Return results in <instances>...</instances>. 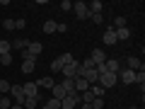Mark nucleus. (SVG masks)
Here are the masks:
<instances>
[{
    "label": "nucleus",
    "mask_w": 145,
    "mask_h": 109,
    "mask_svg": "<svg viewBox=\"0 0 145 109\" xmlns=\"http://www.w3.org/2000/svg\"><path fill=\"white\" fill-rule=\"evenodd\" d=\"M126 66H128V70H140V68H145L143 63H140V58H135V56L126 58Z\"/></svg>",
    "instance_id": "14"
},
{
    "label": "nucleus",
    "mask_w": 145,
    "mask_h": 109,
    "mask_svg": "<svg viewBox=\"0 0 145 109\" xmlns=\"http://www.w3.org/2000/svg\"><path fill=\"white\" fill-rule=\"evenodd\" d=\"M119 27H126V17H116L114 20V29H119Z\"/></svg>",
    "instance_id": "32"
},
{
    "label": "nucleus",
    "mask_w": 145,
    "mask_h": 109,
    "mask_svg": "<svg viewBox=\"0 0 145 109\" xmlns=\"http://www.w3.org/2000/svg\"><path fill=\"white\" fill-rule=\"evenodd\" d=\"M34 63H31V61H22V73H24V75H29V73H34Z\"/></svg>",
    "instance_id": "24"
},
{
    "label": "nucleus",
    "mask_w": 145,
    "mask_h": 109,
    "mask_svg": "<svg viewBox=\"0 0 145 109\" xmlns=\"http://www.w3.org/2000/svg\"><path fill=\"white\" fill-rule=\"evenodd\" d=\"M61 7H63V12H68V10H72V3H70V0H63Z\"/></svg>",
    "instance_id": "35"
},
{
    "label": "nucleus",
    "mask_w": 145,
    "mask_h": 109,
    "mask_svg": "<svg viewBox=\"0 0 145 109\" xmlns=\"http://www.w3.org/2000/svg\"><path fill=\"white\" fill-rule=\"evenodd\" d=\"M116 83H119V75H114V73H102V75H99V85H102L104 90L114 87Z\"/></svg>",
    "instance_id": "2"
},
{
    "label": "nucleus",
    "mask_w": 145,
    "mask_h": 109,
    "mask_svg": "<svg viewBox=\"0 0 145 109\" xmlns=\"http://www.w3.org/2000/svg\"><path fill=\"white\" fill-rule=\"evenodd\" d=\"M72 10H75L78 20H89V15H92L89 7H87V3H82V0H80V3H72Z\"/></svg>",
    "instance_id": "1"
},
{
    "label": "nucleus",
    "mask_w": 145,
    "mask_h": 109,
    "mask_svg": "<svg viewBox=\"0 0 145 109\" xmlns=\"http://www.w3.org/2000/svg\"><path fill=\"white\" fill-rule=\"evenodd\" d=\"M22 61H31V63H36V58L31 56L29 51H22Z\"/></svg>",
    "instance_id": "33"
},
{
    "label": "nucleus",
    "mask_w": 145,
    "mask_h": 109,
    "mask_svg": "<svg viewBox=\"0 0 145 109\" xmlns=\"http://www.w3.org/2000/svg\"><path fill=\"white\" fill-rule=\"evenodd\" d=\"M89 104H92V109H104V97H94Z\"/></svg>",
    "instance_id": "27"
},
{
    "label": "nucleus",
    "mask_w": 145,
    "mask_h": 109,
    "mask_svg": "<svg viewBox=\"0 0 145 109\" xmlns=\"http://www.w3.org/2000/svg\"><path fill=\"white\" fill-rule=\"evenodd\" d=\"M89 92H92V95H94V97H104V92H106V90H104V87H102V85H99V83H97V85H92V87H89Z\"/></svg>",
    "instance_id": "23"
},
{
    "label": "nucleus",
    "mask_w": 145,
    "mask_h": 109,
    "mask_svg": "<svg viewBox=\"0 0 145 109\" xmlns=\"http://www.w3.org/2000/svg\"><path fill=\"white\" fill-rule=\"evenodd\" d=\"M89 58H92L94 68H99V66H104V63H106V53H104L102 49H94V51H92V56H89Z\"/></svg>",
    "instance_id": "5"
},
{
    "label": "nucleus",
    "mask_w": 145,
    "mask_h": 109,
    "mask_svg": "<svg viewBox=\"0 0 145 109\" xmlns=\"http://www.w3.org/2000/svg\"><path fill=\"white\" fill-rule=\"evenodd\" d=\"M87 90H89V83H87V80H85V78H75V92L82 95V92H87Z\"/></svg>",
    "instance_id": "15"
},
{
    "label": "nucleus",
    "mask_w": 145,
    "mask_h": 109,
    "mask_svg": "<svg viewBox=\"0 0 145 109\" xmlns=\"http://www.w3.org/2000/svg\"><path fill=\"white\" fill-rule=\"evenodd\" d=\"M82 66H85V68H94V63H92V58H85Z\"/></svg>",
    "instance_id": "38"
},
{
    "label": "nucleus",
    "mask_w": 145,
    "mask_h": 109,
    "mask_svg": "<svg viewBox=\"0 0 145 109\" xmlns=\"http://www.w3.org/2000/svg\"><path fill=\"white\" fill-rule=\"evenodd\" d=\"M10 87H12V85L7 83V80H0V95H7V92H10Z\"/></svg>",
    "instance_id": "29"
},
{
    "label": "nucleus",
    "mask_w": 145,
    "mask_h": 109,
    "mask_svg": "<svg viewBox=\"0 0 145 109\" xmlns=\"http://www.w3.org/2000/svg\"><path fill=\"white\" fill-rule=\"evenodd\" d=\"M63 90H65V92L68 95H72V92H75V78H63Z\"/></svg>",
    "instance_id": "17"
},
{
    "label": "nucleus",
    "mask_w": 145,
    "mask_h": 109,
    "mask_svg": "<svg viewBox=\"0 0 145 109\" xmlns=\"http://www.w3.org/2000/svg\"><path fill=\"white\" fill-rule=\"evenodd\" d=\"M87 7H89V12H92V15H102V7H104V5L99 3V0H92Z\"/></svg>",
    "instance_id": "21"
},
{
    "label": "nucleus",
    "mask_w": 145,
    "mask_h": 109,
    "mask_svg": "<svg viewBox=\"0 0 145 109\" xmlns=\"http://www.w3.org/2000/svg\"><path fill=\"white\" fill-rule=\"evenodd\" d=\"M22 90H24V97H36V95H39L36 83H24V85H22Z\"/></svg>",
    "instance_id": "11"
},
{
    "label": "nucleus",
    "mask_w": 145,
    "mask_h": 109,
    "mask_svg": "<svg viewBox=\"0 0 145 109\" xmlns=\"http://www.w3.org/2000/svg\"><path fill=\"white\" fill-rule=\"evenodd\" d=\"M51 70H53V73H61V70H63L61 58H53V61H51Z\"/></svg>",
    "instance_id": "26"
},
{
    "label": "nucleus",
    "mask_w": 145,
    "mask_h": 109,
    "mask_svg": "<svg viewBox=\"0 0 145 109\" xmlns=\"http://www.w3.org/2000/svg\"><path fill=\"white\" fill-rule=\"evenodd\" d=\"M58 58H61L63 66H68V63H72V58H75V56H72V53H63V56H58Z\"/></svg>",
    "instance_id": "30"
},
{
    "label": "nucleus",
    "mask_w": 145,
    "mask_h": 109,
    "mask_svg": "<svg viewBox=\"0 0 145 109\" xmlns=\"http://www.w3.org/2000/svg\"><path fill=\"white\" fill-rule=\"evenodd\" d=\"M0 97H3V95H0Z\"/></svg>",
    "instance_id": "43"
},
{
    "label": "nucleus",
    "mask_w": 145,
    "mask_h": 109,
    "mask_svg": "<svg viewBox=\"0 0 145 109\" xmlns=\"http://www.w3.org/2000/svg\"><path fill=\"white\" fill-rule=\"evenodd\" d=\"M12 63V53H5V56H0V66H10Z\"/></svg>",
    "instance_id": "31"
},
{
    "label": "nucleus",
    "mask_w": 145,
    "mask_h": 109,
    "mask_svg": "<svg viewBox=\"0 0 145 109\" xmlns=\"http://www.w3.org/2000/svg\"><path fill=\"white\" fill-rule=\"evenodd\" d=\"M44 104H46V107H51V109H61V99H46V102H44Z\"/></svg>",
    "instance_id": "28"
},
{
    "label": "nucleus",
    "mask_w": 145,
    "mask_h": 109,
    "mask_svg": "<svg viewBox=\"0 0 145 109\" xmlns=\"http://www.w3.org/2000/svg\"><path fill=\"white\" fill-rule=\"evenodd\" d=\"M53 85H56V80H53L51 75H46V78H39V80H36V87H44V90H51Z\"/></svg>",
    "instance_id": "13"
},
{
    "label": "nucleus",
    "mask_w": 145,
    "mask_h": 109,
    "mask_svg": "<svg viewBox=\"0 0 145 109\" xmlns=\"http://www.w3.org/2000/svg\"><path fill=\"white\" fill-rule=\"evenodd\" d=\"M12 49H20V51H27V46H29V39H15V41H10Z\"/></svg>",
    "instance_id": "19"
},
{
    "label": "nucleus",
    "mask_w": 145,
    "mask_h": 109,
    "mask_svg": "<svg viewBox=\"0 0 145 109\" xmlns=\"http://www.w3.org/2000/svg\"><path fill=\"white\" fill-rule=\"evenodd\" d=\"M131 109H143V107H131Z\"/></svg>",
    "instance_id": "42"
},
{
    "label": "nucleus",
    "mask_w": 145,
    "mask_h": 109,
    "mask_svg": "<svg viewBox=\"0 0 145 109\" xmlns=\"http://www.w3.org/2000/svg\"><path fill=\"white\" fill-rule=\"evenodd\" d=\"M27 51H29L31 53V56H39V53H41V44H39V41H29V46H27Z\"/></svg>",
    "instance_id": "20"
},
{
    "label": "nucleus",
    "mask_w": 145,
    "mask_h": 109,
    "mask_svg": "<svg viewBox=\"0 0 145 109\" xmlns=\"http://www.w3.org/2000/svg\"><path fill=\"white\" fill-rule=\"evenodd\" d=\"M119 78H121V83L131 85V83H135V70H128V68H123V70H119Z\"/></svg>",
    "instance_id": "8"
},
{
    "label": "nucleus",
    "mask_w": 145,
    "mask_h": 109,
    "mask_svg": "<svg viewBox=\"0 0 145 109\" xmlns=\"http://www.w3.org/2000/svg\"><path fill=\"white\" fill-rule=\"evenodd\" d=\"M102 39H104V44H106V46H116V44H119V41H116V32H114V27H106Z\"/></svg>",
    "instance_id": "6"
},
{
    "label": "nucleus",
    "mask_w": 145,
    "mask_h": 109,
    "mask_svg": "<svg viewBox=\"0 0 145 109\" xmlns=\"http://www.w3.org/2000/svg\"><path fill=\"white\" fill-rule=\"evenodd\" d=\"M7 95H10L12 104H22V102H24V90H22V85H12Z\"/></svg>",
    "instance_id": "3"
},
{
    "label": "nucleus",
    "mask_w": 145,
    "mask_h": 109,
    "mask_svg": "<svg viewBox=\"0 0 145 109\" xmlns=\"http://www.w3.org/2000/svg\"><path fill=\"white\" fill-rule=\"evenodd\" d=\"M41 95H36V97H24V102H22V107L24 109H36L39 107V104H41Z\"/></svg>",
    "instance_id": "9"
},
{
    "label": "nucleus",
    "mask_w": 145,
    "mask_h": 109,
    "mask_svg": "<svg viewBox=\"0 0 145 109\" xmlns=\"http://www.w3.org/2000/svg\"><path fill=\"white\" fill-rule=\"evenodd\" d=\"M41 29H44V34H53V32L58 29V22H53V20H46Z\"/></svg>",
    "instance_id": "18"
},
{
    "label": "nucleus",
    "mask_w": 145,
    "mask_h": 109,
    "mask_svg": "<svg viewBox=\"0 0 145 109\" xmlns=\"http://www.w3.org/2000/svg\"><path fill=\"white\" fill-rule=\"evenodd\" d=\"M56 32H61V34H65V32H68V24H58V29Z\"/></svg>",
    "instance_id": "39"
},
{
    "label": "nucleus",
    "mask_w": 145,
    "mask_h": 109,
    "mask_svg": "<svg viewBox=\"0 0 145 109\" xmlns=\"http://www.w3.org/2000/svg\"><path fill=\"white\" fill-rule=\"evenodd\" d=\"M82 78L89 83V87H92V85H97V83H99V73H97V68H85Z\"/></svg>",
    "instance_id": "4"
},
{
    "label": "nucleus",
    "mask_w": 145,
    "mask_h": 109,
    "mask_svg": "<svg viewBox=\"0 0 145 109\" xmlns=\"http://www.w3.org/2000/svg\"><path fill=\"white\" fill-rule=\"evenodd\" d=\"M51 92H53V99H65V97H68V92L63 90V85H61V83H58V85H53V87H51Z\"/></svg>",
    "instance_id": "16"
},
{
    "label": "nucleus",
    "mask_w": 145,
    "mask_h": 109,
    "mask_svg": "<svg viewBox=\"0 0 145 109\" xmlns=\"http://www.w3.org/2000/svg\"><path fill=\"white\" fill-rule=\"evenodd\" d=\"M10 51H12L10 41H5V39H3V41H0V56H5V53H10Z\"/></svg>",
    "instance_id": "25"
},
{
    "label": "nucleus",
    "mask_w": 145,
    "mask_h": 109,
    "mask_svg": "<svg viewBox=\"0 0 145 109\" xmlns=\"http://www.w3.org/2000/svg\"><path fill=\"white\" fill-rule=\"evenodd\" d=\"M24 27H27L24 20H15V29H24Z\"/></svg>",
    "instance_id": "36"
},
{
    "label": "nucleus",
    "mask_w": 145,
    "mask_h": 109,
    "mask_svg": "<svg viewBox=\"0 0 145 109\" xmlns=\"http://www.w3.org/2000/svg\"><path fill=\"white\" fill-rule=\"evenodd\" d=\"M78 58H72V63H68V66H63V78H75V68H78Z\"/></svg>",
    "instance_id": "10"
},
{
    "label": "nucleus",
    "mask_w": 145,
    "mask_h": 109,
    "mask_svg": "<svg viewBox=\"0 0 145 109\" xmlns=\"http://www.w3.org/2000/svg\"><path fill=\"white\" fill-rule=\"evenodd\" d=\"M41 109H51V107H46V104H41Z\"/></svg>",
    "instance_id": "41"
},
{
    "label": "nucleus",
    "mask_w": 145,
    "mask_h": 109,
    "mask_svg": "<svg viewBox=\"0 0 145 109\" xmlns=\"http://www.w3.org/2000/svg\"><path fill=\"white\" fill-rule=\"evenodd\" d=\"M3 27H5L7 32H12V29H15V20H5V22H3Z\"/></svg>",
    "instance_id": "34"
},
{
    "label": "nucleus",
    "mask_w": 145,
    "mask_h": 109,
    "mask_svg": "<svg viewBox=\"0 0 145 109\" xmlns=\"http://www.w3.org/2000/svg\"><path fill=\"white\" fill-rule=\"evenodd\" d=\"M135 83L140 85V90H145V68H140V70H135Z\"/></svg>",
    "instance_id": "22"
},
{
    "label": "nucleus",
    "mask_w": 145,
    "mask_h": 109,
    "mask_svg": "<svg viewBox=\"0 0 145 109\" xmlns=\"http://www.w3.org/2000/svg\"><path fill=\"white\" fill-rule=\"evenodd\" d=\"M82 109H92V104H82Z\"/></svg>",
    "instance_id": "40"
},
{
    "label": "nucleus",
    "mask_w": 145,
    "mask_h": 109,
    "mask_svg": "<svg viewBox=\"0 0 145 109\" xmlns=\"http://www.w3.org/2000/svg\"><path fill=\"white\" fill-rule=\"evenodd\" d=\"M104 70H106V73H114V75H119L121 63L116 61V58H106V63H104Z\"/></svg>",
    "instance_id": "7"
},
{
    "label": "nucleus",
    "mask_w": 145,
    "mask_h": 109,
    "mask_svg": "<svg viewBox=\"0 0 145 109\" xmlns=\"http://www.w3.org/2000/svg\"><path fill=\"white\" fill-rule=\"evenodd\" d=\"M116 32V41H128L131 39V29L128 27H119V29H114Z\"/></svg>",
    "instance_id": "12"
},
{
    "label": "nucleus",
    "mask_w": 145,
    "mask_h": 109,
    "mask_svg": "<svg viewBox=\"0 0 145 109\" xmlns=\"http://www.w3.org/2000/svg\"><path fill=\"white\" fill-rule=\"evenodd\" d=\"M89 20L97 22V24H102V15H89Z\"/></svg>",
    "instance_id": "37"
}]
</instances>
